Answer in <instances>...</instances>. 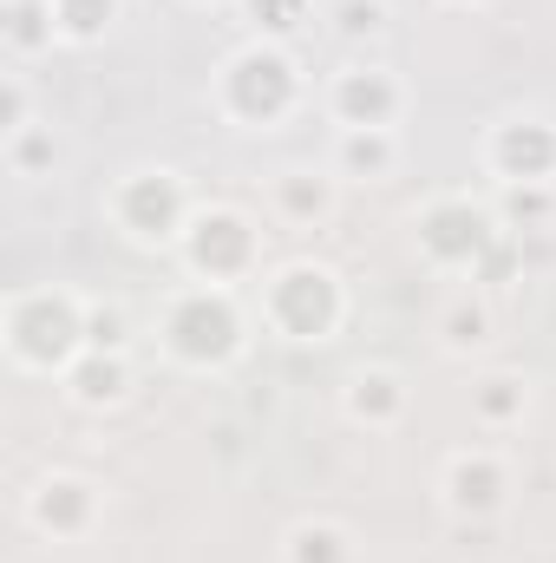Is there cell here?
I'll use <instances>...</instances> for the list:
<instances>
[{
    "mask_svg": "<svg viewBox=\"0 0 556 563\" xmlns=\"http://www.w3.org/2000/svg\"><path fill=\"white\" fill-rule=\"evenodd\" d=\"M249 328H256V308L243 288L230 282H177L157 295L151 308V334L164 347L170 367L184 374H223L249 354Z\"/></svg>",
    "mask_w": 556,
    "mask_h": 563,
    "instance_id": "6da1fadb",
    "label": "cell"
},
{
    "mask_svg": "<svg viewBox=\"0 0 556 563\" xmlns=\"http://www.w3.org/2000/svg\"><path fill=\"white\" fill-rule=\"evenodd\" d=\"M210 106L230 132H281L308 106V73L294 46L243 40L236 53H223V66L210 73Z\"/></svg>",
    "mask_w": 556,
    "mask_h": 563,
    "instance_id": "7a4b0ae2",
    "label": "cell"
},
{
    "mask_svg": "<svg viewBox=\"0 0 556 563\" xmlns=\"http://www.w3.org/2000/svg\"><path fill=\"white\" fill-rule=\"evenodd\" d=\"M86 288L66 282H26L0 301V347L20 374L59 380L86 354Z\"/></svg>",
    "mask_w": 556,
    "mask_h": 563,
    "instance_id": "3957f363",
    "label": "cell"
},
{
    "mask_svg": "<svg viewBox=\"0 0 556 563\" xmlns=\"http://www.w3.org/2000/svg\"><path fill=\"white\" fill-rule=\"evenodd\" d=\"M354 314V295H347V276L321 256H281L256 276V321L294 341V347H327L341 341Z\"/></svg>",
    "mask_w": 556,
    "mask_h": 563,
    "instance_id": "277c9868",
    "label": "cell"
},
{
    "mask_svg": "<svg viewBox=\"0 0 556 563\" xmlns=\"http://www.w3.org/2000/svg\"><path fill=\"white\" fill-rule=\"evenodd\" d=\"M197 210H203V197L190 190V177L177 164H132L105 184V223L132 250H170L177 256Z\"/></svg>",
    "mask_w": 556,
    "mask_h": 563,
    "instance_id": "5b68a950",
    "label": "cell"
},
{
    "mask_svg": "<svg viewBox=\"0 0 556 563\" xmlns=\"http://www.w3.org/2000/svg\"><path fill=\"white\" fill-rule=\"evenodd\" d=\"M504 236H511V230L498 223L491 197H471V190H438V197H425V203L413 210L419 263H425V269H438V276H452V282L478 276Z\"/></svg>",
    "mask_w": 556,
    "mask_h": 563,
    "instance_id": "8992f818",
    "label": "cell"
},
{
    "mask_svg": "<svg viewBox=\"0 0 556 563\" xmlns=\"http://www.w3.org/2000/svg\"><path fill=\"white\" fill-rule=\"evenodd\" d=\"M177 263L190 282H243L263 276V223L243 210V203H203L177 243Z\"/></svg>",
    "mask_w": 556,
    "mask_h": 563,
    "instance_id": "52a82bcc",
    "label": "cell"
},
{
    "mask_svg": "<svg viewBox=\"0 0 556 563\" xmlns=\"http://www.w3.org/2000/svg\"><path fill=\"white\" fill-rule=\"evenodd\" d=\"M511 492H518V465L498 439H471V445H452L445 465H438V505L452 525L478 531V525H498L511 511Z\"/></svg>",
    "mask_w": 556,
    "mask_h": 563,
    "instance_id": "ba28073f",
    "label": "cell"
},
{
    "mask_svg": "<svg viewBox=\"0 0 556 563\" xmlns=\"http://www.w3.org/2000/svg\"><path fill=\"white\" fill-rule=\"evenodd\" d=\"M321 106H327L334 132H354V125L400 132V125H407V112H413V86L400 79V66H387V59H374V53H354L347 66H334V73H327Z\"/></svg>",
    "mask_w": 556,
    "mask_h": 563,
    "instance_id": "9c48e42d",
    "label": "cell"
},
{
    "mask_svg": "<svg viewBox=\"0 0 556 563\" xmlns=\"http://www.w3.org/2000/svg\"><path fill=\"white\" fill-rule=\"evenodd\" d=\"M20 518H26V531H40L46 544H86V538L105 525V485H99L92 472L53 465V472H40V478L20 492Z\"/></svg>",
    "mask_w": 556,
    "mask_h": 563,
    "instance_id": "30bf717a",
    "label": "cell"
},
{
    "mask_svg": "<svg viewBox=\"0 0 556 563\" xmlns=\"http://www.w3.org/2000/svg\"><path fill=\"white\" fill-rule=\"evenodd\" d=\"M478 164L491 184H556V119L551 112H504L485 125Z\"/></svg>",
    "mask_w": 556,
    "mask_h": 563,
    "instance_id": "8fae6325",
    "label": "cell"
},
{
    "mask_svg": "<svg viewBox=\"0 0 556 563\" xmlns=\"http://www.w3.org/2000/svg\"><path fill=\"white\" fill-rule=\"evenodd\" d=\"M491 341H498V295L478 282H458L432 314V347L445 361H478Z\"/></svg>",
    "mask_w": 556,
    "mask_h": 563,
    "instance_id": "7c38bea8",
    "label": "cell"
},
{
    "mask_svg": "<svg viewBox=\"0 0 556 563\" xmlns=\"http://www.w3.org/2000/svg\"><path fill=\"white\" fill-rule=\"evenodd\" d=\"M341 210V177L327 164H281L269 177V217L281 230H327Z\"/></svg>",
    "mask_w": 556,
    "mask_h": 563,
    "instance_id": "4fadbf2b",
    "label": "cell"
},
{
    "mask_svg": "<svg viewBox=\"0 0 556 563\" xmlns=\"http://www.w3.org/2000/svg\"><path fill=\"white\" fill-rule=\"evenodd\" d=\"M341 413H347L354 426H367V432H393V426H407V413H413V387H407L400 367L367 361V367L347 374V387H341Z\"/></svg>",
    "mask_w": 556,
    "mask_h": 563,
    "instance_id": "5bb4252c",
    "label": "cell"
},
{
    "mask_svg": "<svg viewBox=\"0 0 556 563\" xmlns=\"http://www.w3.org/2000/svg\"><path fill=\"white\" fill-rule=\"evenodd\" d=\"M132 387H138V361L132 354H79L66 374H59V394H66V407H79V413H119L125 400H132Z\"/></svg>",
    "mask_w": 556,
    "mask_h": 563,
    "instance_id": "9a60e30c",
    "label": "cell"
},
{
    "mask_svg": "<svg viewBox=\"0 0 556 563\" xmlns=\"http://www.w3.org/2000/svg\"><path fill=\"white\" fill-rule=\"evenodd\" d=\"M407 157L400 132H380V125H354V132H334L327 139V170L341 184H387Z\"/></svg>",
    "mask_w": 556,
    "mask_h": 563,
    "instance_id": "2e32d148",
    "label": "cell"
},
{
    "mask_svg": "<svg viewBox=\"0 0 556 563\" xmlns=\"http://www.w3.org/2000/svg\"><path fill=\"white\" fill-rule=\"evenodd\" d=\"M531 407H537V394H531V374H518V367H491V374L471 380V426L485 439L518 432L531 420Z\"/></svg>",
    "mask_w": 556,
    "mask_h": 563,
    "instance_id": "e0dca14e",
    "label": "cell"
},
{
    "mask_svg": "<svg viewBox=\"0 0 556 563\" xmlns=\"http://www.w3.org/2000/svg\"><path fill=\"white\" fill-rule=\"evenodd\" d=\"M276 558L281 563H360V531H354L347 518L314 511V518H294V525L281 531Z\"/></svg>",
    "mask_w": 556,
    "mask_h": 563,
    "instance_id": "ac0fdd59",
    "label": "cell"
},
{
    "mask_svg": "<svg viewBox=\"0 0 556 563\" xmlns=\"http://www.w3.org/2000/svg\"><path fill=\"white\" fill-rule=\"evenodd\" d=\"M0 46L13 66H33L40 53H53L59 46L53 0H0Z\"/></svg>",
    "mask_w": 556,
    "mask_h": 563,
    "instance_id": "d6986e66",
    "label": "cell"
},
{
    "mask_svg": "<svg viewBox=\"0 0 556 563\" xmlns=\"http://www.w3.org/2000/svg\"><path fill=\"white\" fill-rule=\"evenodd\" d=\"M321 26H327L347 53H374V46L393 33V7H387V0H327V7H321Z\"/></svg>",
    "mask_w": 556,
    "mask_h": 563,
    "instance_id": "ffe728a7",
    "label": "cell"
},
{
    "mask_svg": "<svg viewBox=\"0 0 556 563\" xmlns=\"http://www.w3.org/2000/svg\"><path fill=\"white\" fill-rule=\"evenodd\" d=\"M491 210L511 236H544L556 223V184H491Z\"/></svg>",
    "mask_w": 556,
    "mask_h": 563,
    "instance_id": "44dd1931",
    "label": "cell"
},
{
    "mask_svg": "<svg viewBox=\"0 0 556 563\" xmlns=\"http://www.w3.org/2000/svg\"><path fill=\"white\" fill-rule=\"evenodd\" d=\"M0 164H7V177H20V184L53 177V164H59V132H53V119H33L26 132L0 139Z\"/></svg>",
    "mask_w": 556,
    "mask_h": 563,
    "instance_id": "7402d4cb",
    "label": "cell"
},
{
    "mask_svg": "<svg viewBox=\"0 0 556 563\" xmlns=\"http://www.w3.org/2000/svg\"><path fill=\"white\" fill-rule=\"evenodd\" d=\"M243 20H249V40H269V46H294L321 13L314 0H236Z\"/></svg>",
    "mask_w": 556,
    "mask_h": 563,
    "instance_id": "603a6c76",
    "label": "cell"
},
{
    "mask_svg": "<svg viewBox=\"0 0 556 563\" xmlns=\"http://www.w3.org/2000/svg\"><path fill=\"white\" fill-rule=\"evenodd\" d=\"M86 347L92 354H132L138 347V321L119 295H92L86 301Z\"/></svg>",
    "mask_w": 556,
    "mask_h": 563,
    "instance_id": "cb8c5ba5",
    "label": "cell"
},
{
    "mask_svg": "<svg viewBox=\"0 0 556 563\" xmlns=\"http://www.w3.org/2000/svg\"><path fill=\"white\" fill-rule=\"evenodd\" d=\"M119 13H125V0H53L59 46H99L119 26Z\"/></svg>",
    "mask_w": 556,
    "mask_h": 563,
    "instance_id": "d4e9b609",
    "label": "cell"
},
{
    "mask_svg": "<svg viewBox=\"0 0 556 563\" xmlns=\"http://www.w3.org/2000/svg\"><path fill=\"white\" fill-rule=\"evenodd\" d=\"M40 112H33V86H26V66H7L0 73V139L26 132Z\"/></svg>",
    "mask_w": 556,
    "mask_h": 563,
    "instance_id": "484cf974",
    "label": "cell"
},
{
    "mask_svg": "<svg viewBox=\"0 0 556 563\" xmlns=\"http://www.w3.org/2000/svg\"><path fill=\"white\" fill-rule=\"evenodd\" d=\"M445 7H465V13H478V7H491V0H445Z\"/></svg>",
    "mask_w": 556,
    "mask_h": 563,
    "instance_id": "4316f807",
    "label": "cell"
},
{
    "mask_svg": "<svg viewBox=\"0 0 556 563\" xmlns=\"http://www.w3.org/2000/svg\"><path fill=\"white\" fill-rule=\"evenodd\" d=\"M184 7H223V0H184Z\"/></svg>",
    "mask_w": 556,
    "mask_h": 563,
    "instance_id": "83f0119b",
    "label": "cell"
}]
</instances>
